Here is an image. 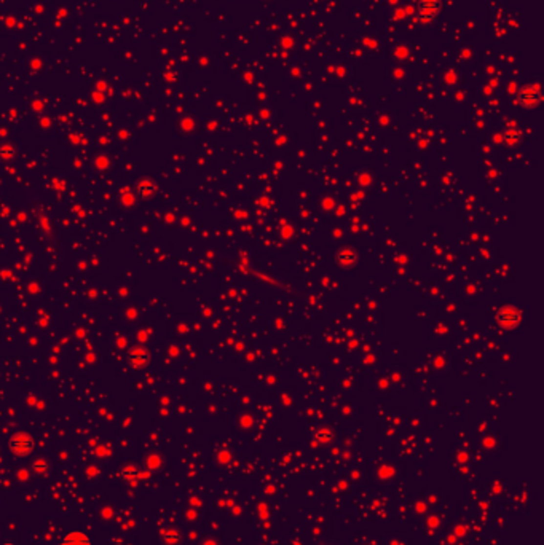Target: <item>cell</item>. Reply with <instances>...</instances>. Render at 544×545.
I'll use <instances>...</instances> for the list:
<instances>
[{"instance_id": "1", "label": "cell", "mask_w": 544, "mask_h": 545, "mask_svg": "<svg viewBox=\"0 0 544 545\" xmlns=\"http://www.w3.org/2000/svg\"><path fill=\"white\" fill-rule=\"evenodd\" d=\"M493 320L497 322L498 327H501V329L514 330L522 322V310H519V308L511 306V305L500 306L493 313Z\"/></svg>"}, {"instance_id": "2", "label": "cell", "mask_w": 544, "mask_h": 545, "mask_svg": "<svg viewBox=\"0 0 544 545\" xmlns=\"http://www.w3.org/2000/svg\"><path fill=\"white\" fill-rule=\"evenodd\" d=\"M8 446H10V451L13 453L15 456L26 458L34 451L35 440L32 435L27 432H16L13 437L10 439Z\"/></svg>"}, {"instance_id": "3", "label": "cell", "mask_w": 544, "mask_h": 545, "mask_svg": "<svg viewBox=\"0 0 544 545\" xmlns=\"http://www.w3.org/2000/svg\"><path fill=\"white\" fill-rule=\"evenodd\" d=\"M541 89L536 84H527L519 91V104L523 108H535L538 104H541Z\"/></svg>"}, {"instance_id": "4", "label": "cell", "mask_w": 544, "mask_h": 545, "mask_svg": "<svg viewBox=\"0 0 544 545\" xmlns=\"http://www.w3.org/2000/svg\"><path fill=\"white\" fill-rule=\"evenodd\" d=\"M440 11V0H418V21L431 22Z\"/></svg>"}, {"instance_id": "5", "label": "cell", "mask_w": 544, "mask_h": 545, "mask_svg": "<svg viewBox=\"0 0 544 545\" xmlns=\"http://www.w3.org/2000/svg\"><path fill=\"white\" fill-rule=\"evenodd\" d=\"M126 362L131 368L134 370H141V368H146L150 363V353L147 348H132L128 351L126 354Z\"/></svg>"}, {"instance_id": "6", "label": "cell", "mask_w": 544, "mask_h": 545, "mask_svg": "<svg viewBox=\"0 0 544 545\" xmlns=\"http://www.w3.org/2000/svg\"><path fill=\"white\" fill-rule=\"evenodd\" d=\"M59 545H93V542L83 531H70L63 537Z\"/></svg>"}, {"instance_id": "7", "label": "cell", "mask_w": 544, "mask_h": 545, "mask_svg": "<svg viewBox=\"0 0 544 545\" xmlns=\"http://www.w3.org/2000/svg\"><path fill=\"white\" fill-rule=\"evenodd\" d=\"M156 187H155V182L150 180V179H141L136 184V195L139 198H150L155 193Z\"/></svg>"}, {"instance_id": "8", "label": "cell", "mask_w": 544, "mask_h": 545, "mask_svg": "<svg viewBox=\"0 0 544 545\" xmlns=\"http://www.w3.org/2000/svg\"><path fill=\"white\" fill-rule=\"evenodd\" d=\"M118 477L122 478L123 482H126V483H134L137 478L141 477V472H139L136 464H126V465H123L122 469H120Z\"/></svg>"}, {"instance_id": "9", "label": "cell", "mask_w": 544, "mask_h": 545, "mask_svg": "<svg viewBox=\"0 0 544 545\" xmlns=\"http://www.w3.org/2000/svg\"><path fill=\"white\" fill-rule=\"evenodd\" d=\"M31 470L34 472L35 475L45 477V475H48V472H50V462H48L45 458H37L32 462Z\"/></svg>"}, {"instance_id": "10", "label": "cell", "mask_w": 544, "mask_h": 545, "mask_svg": "<svg viewBox=\"0 0 544 545\" xmlns=\"http://www.w3.org/2000/svg\"><path fill=\"white\" fill-rule=\"evenodd\" d=\"M161 537H163V542H165L166 545H177L179 541H180V534H179L176 529L163 531L161 532Z\"/></svg>"}, {"instance_id": "11", "label": "cell", "mask_w": 544, "mask_h": 545, "mask_svg": "<svg viewBox=\"0 0 544 545\" xmlns=\"http://www.w3.org/2000/svg\"><path fill=\"white\" fill-rule=\"evenodd\" d=\"M519 137H521V134H519V132H516V131H507L506 132V139H507V142H509V144H514Z\"/></svg>"}]
</instances>
